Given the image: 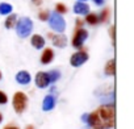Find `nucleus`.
I'll use <instances>...</instances> for the list:
<instances>
[{
    "mask_svg": "<svg viewBox=\"0 0 134 129\" xmlns=\"http://www.w3.org/2000/svg\"><path fill=\"white\" fill-rule=\"evenodd\" d=\"M47 77H49V82L50 83H55L58 79H60V73L58 70H51L47 73Z\"/></svg>",
    "mask_w": 134,
    "mask_h": 129,
    "instance_id": "18",
    "label": "nucleus"
},
{
    "mask_svg": "<svg viewBox=\"0 0 134 129\" xmlns=\"http://www.w3.org/2000/svg\"><path fill=\"white\" fill-rule=\"evenodd\" d=\"M7 101H8V96L3 91H0V104H5Z\"/></svg>",
    "mask_w": 134,
    "mask_h": 129,
    "instance_id": "23",
    "label": "nucleus"
},
{
    "mask_svg": "<svg viewBox=\"0 0 134 129\" xmlns=\"http://www.w3.org/2000/svg\"><path fill=\"white\" fill-rule=\"evenodd\" d=\"M42 2H43V0H32V3H33L34 6H37V7H40V6L42 4Z\"/></svg>",
    "mask_w": 134,
    "mask_h": 129,
    "instance_id": "25",
    "label": "nucleus"
},
{
    "mask_svg": "<svg viewBox=\"0 0 134 129\" xmlns=\"http://www.w3.org/2000/svg\"><path fill=\"white\" fill-rule=\"evenodd\" d=\"M30 44H32V46L34 49L40 50V49L45 47V38L42 36H40V34H33L32 38H30Z\"/></svg>",
    "mask_w": 134,
    "mask_h": 129,
    "instance_id": "11",
    "label": "nucleus"
},
{
    "mask_svg": "<svg viewBox=\"0 0 134 129\" xmlns=\"http://www.w3.org/2000/svg\"><path fill=\"white\" fill-rule=\"evenodd\" d=\"M4 129H19L17 126H13V125H9V126H5Z\"/></svg>",
    "mask_w": 134,
    "mask_h": 129,
    "instance_id": "28",
    "label": "nucleus"
},
{
    "mask_svg": "<svg viewBox=\"0 0 134 129\" xmlns=\"http://www.w3.org/2000/svg\"><path fill=\"white\" fill-rule=\"evenodd\" d=\"M87 120H88V113H84V115H82V121L87 124Z\"/></svg>",
    "mask_w": 134,
    "mask_h": 129,
    "instance_id": "26",
    "label": "nucleus"
},
{
    "mask_svg": "<svg viewBox=\"0 0 134 129\" xmlns=\"http://www.w3.org/2000/svg\"><path fill=\"white\" fill-rule=\"evenodd\" d=\"M0 79H2V73H0Z\"/></svg>",
    "mask_w": 134,
    "mask_h": 129,
    "instance_id": "32",
    "label": "nucleus"
},
{
    "mask_svg": "<svg viewBox=\"0 0 134 129\" xmlns=\"http://www.w3.org/2000/svg\"><path fill=\"white\" fill-rule=\"evenodd\" d=\"M109 36H110V40H112L113 46H114V45H116V26H114V25L109 28Z\"/></svg>",
    "mask_w": 134,
    "mask_h": 129,
    "instance_id": "22",
    "label": "nucleus"
},
{
    "mask_svg": "<svg viewBox=\"0 0 134 129\" xmlns=\"http://www.w3.org/2000/svg\"><path fill=\"white\" fill-rule=\"evenodd\" d=\"M47 36H49V38L53 41V45H54V46H57V47H59V49L66 47V45H67V37H66L64 34H62V33H58V34L49 33Z\"/></svg>",
    "mask_w": 134,
    "mask_h": 129,
    "instance_id": "7",
    "label": "nucleus"
},
{
    "mask_svg": "<svg viewBox=\"0 0 134 129\" xmlns=\"http://www.w3.org/2000/svg\"><path fill=\"white\" fill-rule=\"evenodd\" d=\"M86 23L90 24V25H96L99 24V16L96 13H87V17H86Z\"/></svg>",
    "mask_w": 134,
    "mask_h": 129,
    "instance_id": "16",
    "label": "nucleus"
},
{
    "mask_svg": "<svg viewBox=\"0 0 134 129\" xmlns=\"http://www.w3.org/2000/svg\"><path fill=\"white\" fill-rule=\"evenodd\" d=\"M12 6L9 3H0V15H9L12 13Z\"/></svg>",
    "mask_w": 134,
    "mask_h": 129,
    "instance_id": "17",
    "label": "nucleus"
},
{
    "mask_svg": "<svg viewBox=\"0 0 134 129\" xmlns=\"http://www.w3.org/2000/svg\"><path fill=\"white\" fill-rule=\"evenodd\" d=\"M53 59H54V51H53V49L46 47V49L43 50L42 55H41V62H42L43 64H49V63L53 62Z\"/></svg>",
    "mask_w": 134,
    "mask_h": 129,
    "instance_id": "13",
    "label": "nucleus"
},
{
    "mask_svg": "<svg viewBox=\"0 0 134 129\" xmlns=\"http://www.w3.org/2000/svg\"><path fill=\"white\" fill-rule=\"evenodd\" d=\"M30 80H32V78H30V74L28 71L23 70V71H19L16 74V82L20 84H29Z\"/></svg>",
    "mask_w": 134,
    "mask_h": 129,
    "instance_id": "12",
    "label": "nucleus"
},
{
    "mask_svg": "<svg viewBox=\"0 0 134 129\" xmlns=\"http://www.w3.org/2000/svg\"><path fill=\"white\" fill-rule=\"evenodd\" d=\"M34 82H36V86L38 88H46L50 82H49V77H47V73L45 71H40L36 74V78H34Z\"/></svg>",
    "mask_w": 134,
    "mask_h": 129,
    "instance_id": "8",
    "label": "nucleus"
},
{
    "mask_svg": "<svg viewBox=\"0 0 134 129\" xmlns=\"http://www.w3.org/2000/svg\"><path fill=\"white\" fill-rule=\"evenodd\" d=\"M3 121V116H2V113H0V122Z\"/></svg>",
    "mask_w": 134,
    "mask_h": 129,
    "instance_id": "30",
    "label": "nucleus"
},
{
    "mask_svg": "<svg viewBox=\"0 0 134 129\" xmlns=\"http://www.w3.org/2000/svg\"><path fill=\"white\" fill-rule=\"evenodd\" d=\"M104 73H105V75H108V77H114V74H116V61H114V58H113V59H109V61L107 62L105 69H104Z\"/></svg>",
    "mask_w": 134,
    "mask_h": 129,
    "instance_id": "14",
    "label": "nucleus"
},
{
    "mask_svg": "<svg viewBox=\"0 0 134 129\" xmlns=\"http://www.w3.org/2000/svg\"><path fill=\"white\" fill-rule=\"evenodd\" d=\"M49 16H50V11H47V9H43V11H41L38 13V19L41 21H47L49 20Z\"/></svg>",
    "mask_w": 134,
    "mask_h": 129,
    "instance_id": "20",
    "label": "nucleus"
},
{
    "mask_svg": "<svg viewBox=\"0 0 134 129\" xmlns=\"http://www.w3.org/2000/svg\"><path fill=\"white\" fill-rule=\"evenodd\" d=\"M87 124L91 129H112L114 126V105L104 104L95 112L88 113Z\"/></svg>",
    "mask_w": 134,
    "mask_h": 129,
    "instance_id": "1",
    "label": "nucleus"
},
{
    "mask_svg": "<svg viewBox=\"0 0 134 129\" xmlns=\"http://www.w3.org/2000/svg\"><path fill=\"white\" fill-rule=\"evenodd\" d=\"M12 105H13V109L16 113H19V115L23 113L28 107V96L21 91L16 92L13 95V99H12Z\"/></svg>",
    "mask_w": 134,
    "mask_h": 129,
    "instance_id": "4",
    "label": "nucleus"
},
{
    "mask_svg": "<svg viewBox=\"0 0 134 129\" xmlns=\"http://www.w3.org/2000/svg\"><path fill=\"white\" fill-rule=\"evenodd\" d=\"M47 21L50 24V28L54 32H57V33H63L64 32V29H66V21L62 17V15H59L57 12H53V13H50Z\"/></svg>",
    "mask_w": 134,
    "mask_h": 129,
    "instance_id": "3",
    "label": "nucleus"
},
{
    "mask_svg": "<svg viewBox=\"0 0 134 129\" xmlns=\"http://www.w3.org/2000/svg\"><path fill=\"white\" fill-rule=\"evenodd\" d=\"M87 61H88V53L86 50H79V51L74 53L71 55V58H70V63H71V66H74V67L82 66V64H84Z\"/></svg>",
    "mask_w": 134,
    "mask_h": 129,
    "instance_id": "6",
    "label": "nucleus"
},
{
    "mask_svg": "<svg viewBox=\"0 0 134 129\" xmlns=\"http://www.w3.org/2000/svg\"><path fill=\"white\" fill-rule=\"evenodd\" d=\"M55 107V96L54 95H47V96H45V99H43V101H42V109L45 111V112H49V111H51L53 108Z\"/></svg>",
    "mask_w": 134,
    "mask_h": 129,
    "instance_id": "9",
    "label": "nucleus"
},
{
    "mask_svg": "<svg viewBox=\"0 0 134 129\" xmlns=\"http://www.w3.org/2000/svg\"><path fill=\"white\" fill-rule=\"evenodd\" d=\"M55 12H57V13H59V15H64V13L67 12V8H66V6H64V4L58 3V4L55 6Z\"/></svg>",
    "mask_w": 134,
    "mask_h": 129,
    "instance_id": "21",
    "label": "nucleus"
},
{
    "mask_svg": "<svg viewBox=\"0 0 134 129\" xmlns=\"http://www.w3.org/2000/svg\"><path fill=\"white\" fill-rule=\"evenodd\" d=\"M93 2H95L96 6H101V4L104 3V0H93Z\"/></svg>",
    "mask_w": 134,
    "mask_h": 129,
    "instance_id": "27",
    "label": "nucleus"
},
{
    "mask_svg": "<svg viewBox=\"0 0 134 129\" xmlns=\"http://www.w3.org/2000/svg\"><path fill=\"white\" fill-rule=\"evenodd\" d=\"M26 129H34V128H33L32 125H28V126H26Z\"/></svg>",
    "mask_w": 134,
    "mask_h": 129,
    "instance_id": "29",
    "label": "nucleus"
},
{
    "mask_svg": "<svg viewBox=\"0 0 134 129\" xmlns=\"http://www.w3.org/2000/svg\"><path fill=\"white\" fill-rule=\"evenodd\" d=\"M15 28H16V33L19 37L26 38L33 30V21L29 17H21L19 19V21H16Z\"/></svg>",
    "mask_w": 134,
    "mask_h": 129,
    "instance_id": "2",
    "label": "nucleus"
},
{
    "mask_svg": "<svg viewBox=\"0 0 134 129\" xmlns=\"http://www.w3.org/2000/svg\"><path fill=\"white\" fill-rule=\"evenodd\" d=\"M78 2H87V0H78Z\"/></svg>",
    "mask_w": 134,
    "mask_h": 129,
    "instance_id": "31",
    "label": "nucleus"
},
{
    "mask_svg": "<svg viewBox=\"0 0 134 129\" xmlns=\"http://www.w3.org/2000/svg\"><path fill=\"white\" fill-rule=\"evenodd\" d=\"M87 38H88V30L84 28H78L72 38V46L76 49H82Z\"/></svg>",
    "mask_w": 134,
    "mask_h": 129,
    "instance_id": "5",
    "label": "nucleus"
},
{
    "mask_svg": "<svg viewBox=\"0 0 134 129\" xmlns=\"http://www.w3.org/2000/svg\"><path fill=\"white\" fill-rule=\"evenodd\" d=\"M83 24H84V23H83V20L78 19V20H76V29H78V28H82V26H83Z\"/></svg>",
    "mask_w": 134,
    "mask_h": 129,
    "instance_id": "24",
    "label": "nucleus"
},
{
    "mask_svg": "<svg viewBox=\"0 0 134 129\" xmlns=\"http://www.w3.org/2000/svg\"><path fill=\"white\" fill-rule=\"evenodd\" d=\"M16 21H17V15H15V13H9V15L7 16L5 21H4V25H5L7 29H12V28H15Z\"/></svg>",
    "mask_w": 134,
    "mask_h": 129,
    "instance_id": "15",
    "label": "nucleus"
},
{
    "mask_svg": "<svg viewBox=\"0 0 134 129\" xmlns=\"http://www.w3.org/2000/svg\"><path fill=\"white\" fill-rule=\"evenodd\" d=\"M109 19H110V11H109V8H104L103 12L99 16V21L100 23H107V21H109Z\"/></svg>",
    "mask_w": 134,
    "mask_h": 129,
    "instance_id": "19",
    "label": "nucleus"
},
{
    "mask_svg": "<svg viewBox=\"0 0 134 129\" xmlns=\"http://www.w3.org/2000/svg\"><path fill=\"white\" fill-rule=\"evenodd\" d=\"M74 12L76 15H87L90 13V6L86 4L84 2H78L74 4Z\"/></svg>",
    "mask_w": 134,
    "mask_h": 129,
    "instance_id": "10",
    "label": "nucleus"
}]
</instances>
